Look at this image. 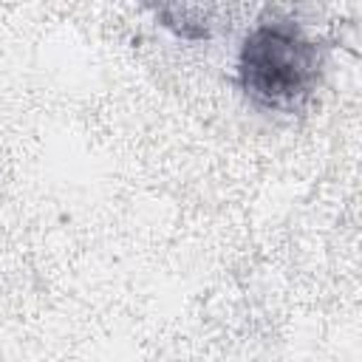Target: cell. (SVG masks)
Returning a JSON list of instances; mask_svg holds the SVG:
<instances>
[{
  "label": "cell",
  "mask_w": 362,
  "mask_h": 362,
  "mask_svg": "<svg viewBox=\"0 0 362 362\" xmlns=\"http://www.w3.org/2000/svg\"><path fill=\"white\" fill-rule=\"evenodd\" d=\"M317 76V45L294 23H263L240 48V85L260 107H300L311 96Z\"/></svg>",
  "instance_id": "obj_1"
}]
</instances>
